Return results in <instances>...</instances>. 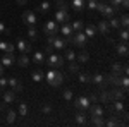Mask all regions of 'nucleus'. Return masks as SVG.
I'll use <instances>...</instances> for the list:
<instances>
[{
    "label": "nucleus",
    "instance_id": "obj_31",
    "mask_svg": "<svg viewBox=\"0 0 129 127\" xmlns=\"http://www.w3.org/2000/svg\"><path fill=\"white\" fill-rule=\"evenodd\" d=\"M109 24H110V28H114V29H119L120 28V22H119V17H110L109 19Z\"/></svg>",
    "mask_w": 129,
    "mask_h": 127
},
{
    "label": "nucleus",
    "instance_id": "obj_19",
    "mask_svg": "<svg viewBox=\"0 0 129 127\" xmlns=\"http://www.w3.org/2000/svg\"><path fill=\"white\" fill-rule=\"evenodd\" d=\"M31 79H33L35 82H41V81L45 79V72H43V70H40V69H36V70L31 74Z\"/></svg>",
    "mask_w": 129,
    "mask_h": 127
},
{
    "label": "nucleus",
    "instance_id": "obj_30",
    "mask_svg": "<svg viewBox=\"0 0 129 127\" xmlns=\"http://www.w3.org/2000/svg\"><path fill=\"white\" fill-rule=\"evenodd\" d=\"M55 5H57V10H67L69 7L67 0H55Z\"/></svg>",
    "mask_w": 129,
    "mask_h": 127
},
{
    "label": "nucleus",
    "instance_id": "obj_14",
    "mask_svg": "<svg viewBox=\"0 0 129 127\" xmlns=\"http://www.w3.org/2000/svg\"><path fill=\"white\" fill-rule=\"evenodd\" d=\"M115 12H119V7H114V5H110V4H109V5H105V9H103L102 14H103L107 19H110V17L115 16Z\"/></svg>",
    "mask_w": 129,
    "mask_h": 127
},
{
    "label": "nucleus",
    "instance_id": "obj_55",
    "mask_svg": "<svg viewBox=\"0 0 129 127\" xmlns=\"http://www.w3.org/2000/svg\"><path fill=\"white\" fill-rule=\"evenodd\" d=\"M16 4H17V5H26L28 0H16Z\"/></svg>",
    "mask_w": 129,
    "mask_h": 127
},
{
    "label": "nucleus",
    "instance_id": "obj_33",
    "mask_svg": "<svg viewBox=\"0 0 129 127\" xmlns=\"http://www.w3.org/2000/svg\"><path fill=\"white\" fill-rule=\"evenodd\" d=\"M119 86H120L122 89H124L126 93H127V86H129V79H127V76H124V74H122V77H120Z\"/></svg>",
    "mask_w": 129,
    "mask_h": 127
},
{
    "label": "nucleus",
    "instance_id": "obj_21",
    "mask_svg": "<svg viewBox=\"0 0 129 127\" xmlns=\"http://www.w3.org/2000/svg\"><path fill=\"white\" fill-rule=\"evenodd\" d=\"M83 33H84L86 36H89V38H93V36L96 34V28H95L93 24H88V26L83 28Z\"/></svg>",
    "mask_w": 129,
    "mask_h": 127
},
{
    "label": "nucleus",
    "instance_id": "obj_54",
    "mask_svg": "<svg viewBox=\"0 0 129 127\" xmlns=\"http://www.w3.org/2000/svg\"><path fill=\"white\" fill-rule=\"evenodd\" d=\"M47 53H53V47H52V45H47Z\"/></svg>",
    "mask_w": 129,
    "mask_h": 127
},
{
    "label": "nucleus",
    "instance_id": "obj_5",
    "mask_svg": "<svg viewBox=\"0 0 129 127\" xmlns=\"http://www.w3.org/2000/svg\"><path fill=\"white\" fill-rule=\"evenodd\" d=\"M109 93H110L112 101H115V100H124V98H126V91L120 88V86H112V89H110Z\"/></svg>",
    "mask_w": 129,
    "mask_h": 127
},
{
    "label": "nucleus",
    "instance_id": "obj_17",
    "mask_svg": "<svg viewBox=\"0 0 129 127\" xmlns=\"http://www.w3.org/2000/svg\"><path fill=\"white\" fill-rule=\"evenodd\" d=\"M98 101H102V103H105V105L112 101V98H110V93H109V91H107L105 88L102 89V93L98 95Z\"/></svg>",
    "mask_w": 129,
    "mask_h": 127
},
{
    "label": "nucleus",
    "instance_id": "obj_50",
    "mask_svg": "<svg viewBox=\"0 0 129 127\" xmlns=\"http://www.w3.org/2000/svg\"><path fill=\"white\" fill-rule=\"evenodd\" d=\"M109 4H110V5H114V7H119L120 0H109ZM119 9H120V7H119Z\"/></svg>",
    "mask_w": 129,
    "mask_h": 127
},
{
    "label": "nucleus",
    "instance_id": "obj_29",
    "mask_svg": "<svg viewBox=\"0 0 129 127\" xmlns=\"http://www.w3.org/2000/svg\"><path fill=\"white\" fill-rule=\"evenodd\" d=\"M91 124L96 127H102L105 125V120H103V115H100V117H91Z\"/></svg>",
    "mask_w": 129,
    "mask_h": 127
},
{
    "label": "nucleus",
    "instance_id": "obj_53",
    "mask_svg": "<svg viewBox=\"0 0 129 127\" xmlns=\"http://www.w3.org/2000/svg\"><path fill=\"white\" fill-rule=\"evenodd\" d=\"M88 100H89V101H98V96H96V95H89Z\"/></svg>",
    "mask_w": 129,
    "mask_h": 127
},
{
    "label": "nucleus",
    "instance_id": "obj_44",
    "mask_svg": "<svg viewBox=\"0 0 129 127\" xmlns=\"http://www.w3.org/2000/svg\"><path fill=\"white\" fill-rule=\"evenodd\" d=\"M0 33H2V34H9V33H10V29H9V28H5V24H4L2 21H0Z\"/></svg>",
    "mask_w": 129,
    "mask_h": 127
},
{
    "label": "nucleus",
    "instance_id": "obj_46",
    "mask_svg": "<svg viewBox=\"0 0 129 127\" xmlns=\"http://www.w3.org/2000/svg\"><path fill=\"white\" fill-rule=\"evenodd\" d=\"M12 89H14V93H21V91L24 89V86H22V82H17V84H16Z\"/></svg>",
    "mask_w": 129,
    "mask_h": 127
},
{
    "label": "nucleus",
    "instance_id": "obj_7",
    "mask_svg": "<svg viewBox=\"0 0 129 127\" xmlns=\"http://www.w3.org/2000/svg\"><path fill=\"white\" fill-rule=\"evenodd\" d=\"M91 82L93 84H96L100 89H103V88H109V84L103 81V74H100V72H95L93 76H91Z\"/></svg>",
    "mask_w": 129,
    "mask_h": 127
},
{
    "label": "nucleus",
    "instance_id": "obj_48",
    "mask_svg": "<svg viewBox=\"0 0 129 127\" xmlns=\"http://www.w3.org/2000/svg\"><path fill=\"white\" fill-rule=\"evenodd\" d=\"M119 7H120V9H124V10H127L129 9V0H120Z\"/></svg>",
    "mask_w": 129,
    "mask_h": 127
},
{
    "label": "nucleus",
    "instance_id": "obj_6",
    "mask_svg": "<svg viewBox=\"0 0 129 127\" xmlns=\"http://www.w3.org/2000/svg\"><path fill=\"white\" fill-rule=\"evenodd\" d=\"M91 105V101L88 100V96H78L74 101V107L78 110H88V107Z\"/></svg>",
    "mask_w": 129,
    "mask_h": 127
},
{
    "label": "nucleus",
    "instance_id": "obj_43",
    "mask_svg": "<svg viewBox=\"0 0 129 127\" xmlns=\"http://www.w3.org/2000/svg\"><path fill=\"white\" fill-rule=\"evenodd\" d=\"M64 100H67V101H69V100H72V91H71L69 88L64 89Z\"/></svg>",
    "mask_w": 129,
    "mask_h": 127
},
{
    "label": "nucleus",
    "instance_id": "obj_1",
    "mask_svg": "<svg viewBox=\"0 0 129 127\" xmlns=\"http://www.w3.org/2000/svg\"><path fill=\"white\" fill-rule=\"evenodd\" d=\"M45 77L48 81V84L53 86V88H59L60 84L64 82V74L59 72V70H48V72L45 74Z\"/></svg>",
    "mask_w": 129,
    "mask_h": 127
},
{
    "label": "nucleus",
    "instance_id": "obj_15",
    "mask_svg": "<svg viewBox=\"0 0 129 127\" xmlns=\"http://www.w3.org/2000/svg\"><path fill=\"white\" fill-rule=\"evenodd\" d=\"M14 62H16L14 53H5V55L2 57V62H0V64H2L4 67H9V65H12V64H14Z\"/></svg>",
    "mask_w": 129,
    "mask_h": 127
},
{
    "label": "nucleus",
    "instance_id": "obj_37",
    "mask_svg": "<svg viewBox=\"0 0 129 127\" xmlns=\"http://www.w3.org/2000/svg\"><path fill=\"white\" fill-rule=\"evenodd\" d=\"M5 115H7V122H9V124H14V120H16V115H17V113H16L14 110H9Z\"/></svg>",
    "mask_w": 129,
    "mask_h": 127
},
{
    "label": "nucleus",
    "instance_id": "obj_8",
    "mask_svg": "<svg viewBox=\"0 0 129 127\" xmlns=\"http://www.w3.org/2000/svg\"><path fill=\"white\" fill-rule=\"evenodd\" d=\"M43 33H47V34H57V33H59V26H57V22H55V21H48V22H45V26H43Z\"/></svg>",
    "mask_w": 129,
    "mask_h": 127
},
{
    "label": "nucleus",
    "instance_id": "obj_16",
    "mask_svg": "<svg viewBox=\"0 0 129 127\" xmlns=\"http://www.w3.org/2000/svg\"><path fill=\"white\" fill-rule=\"evenodd\" d=\"M52 47L57 50H64L66 47H67V43H66V39H62L60 36H55V39H53V43H52Z\"/></svg>",
    "mask_w": 129,
    "mask_h": 127
},
{
    "label": "nucleus",
    "instance_id": "obj_2",
    "mask_svg": "<svg viewBox=\"0 0 129 127\" xmlns=\"http://www.w3.org/2000/svg\"><path fill=\"white\" fill-rule=\"evenodd\" d=\"M48 64V67H53V69H59L64 65V55H55V53H50L48 59L45 60Z\"/></svg>",
    "mask_w": 129,
    "mask_h": 127
},
{
    "label": "nucleus",
    "instance_id": "obj_12",
    "mask_svg": "<svg viewBox=\"0 0 129 127\" xmlns=\"http://www.w3.org/2000/svg\"><path fill=\"white\" fill-rule=\"evenodd\" d=\"M89 115L91 117H100V115H103L105 112H103V108H102V105H98V103H95V105H89Z\"/></svg>",
    "mask_w": 129,
    "mask_h": 127
},
{
    "label": "nucleus",
    "instance_id": "obj_27",
    "mask_svg": "<svg viewBox=\"0 0 129 127\" xmlns=\"http://www.w3.org/2000/svg\"><path fill=\"white\" fill-rule=\"evenodd\" d=\"M78 77H79V81L81 82H84V84H86V82H91V74H88V72H78Z\"/></svg>",
    "mask_w": 129,
    "mask_h": 127
},
{
    "label": "nucleus",
    "instance_id": "obj_34",
    "mask_svg": "<svg viewBox=\"0 0 129 127\" xmlns=\"http://www.w3.org/2000/svg\"><path fill=\"white\" fill-rule=\"evenodd\" d=\"M33 62H36V64H43V62H45L43 53H41V52H35V55H33Z\"/></svg>",
    "mask_w": 129,
    "mask_h": 127
},
{
    "label": "nucleus",
    "instance_id": "obj_11",
    "mask_svg": "<svg viewBox=\"0 0 129 127\" xmlns=\"http://www.w3.org/2000/svg\"><path fill=\"white\" fill-rule=\"evenodd\" d=\"M96 29H98L100 33L103 34V36H107V34H109V33H110V29H112V28H110L109 21L102 19V21H100V22H98V26H96Z\"/></svg>",
    "mask_w": 129,
    "mask_h": 127
},
{
    "label": "nucleus",
    "instance_id": "obj_9",
    "mask_svg": "<svg viewBox=\"0 0 129 127\" xmlns=\"http://www.w3.org/2000/svg\"><path fill=\"white\" fill-rule=\"evenodd\" d=\"M69 19H71V16L67 14V10H57V12H55V19L53 21L64 24V22H69Z\"/></svg>",
    "mask_w": 129,
    "mask_h": 127
},
{
    "label": "nucleus",
    "instance_id": "obj_25",
    "mask_svg": "<svg viewBox=\"0 0 129 127\" xmlns=\"http://www.w3.org/2000/svg\"><path fill=\"white\" fill-rule=\"evenodd\" d=\"M4 101L5 103H14L16 101V93L14 91H5L4 93Z\"/></svg>",
    "mask_w": 129,
    "mask_h": 127
},
{
    "label": "nucleus",
    "instance_id": "obj_40",
    "mask_svg": "<svg viewBox=\"0 0 129 127\" xmlns=\"http://www.w3.org/2000/svg\"><path fill=\"white\" fill-rule=\"evenodd\" d=\"M119 36H120V39H122V41H127V38H129L127 28H122V29H120V33H119Z\"/></svg>",
    "mask_w": 129,
    "mask_h": 127
},
{
    "label": "nucleus",
    "instance_id": "obj_38",
    "mask_svg": "<svg viewBox=\"0 0 129 127\" xmlns=\"http://www.w3.org/2000/svg\"><path fill=\"white\" fill-rule=\"evenodd\" d=\"M28 36H29V39H33V41L38 38V33H36V29H35L33 26H29V29H28Z\"/></svg>",
    "mask_w": 129,
    "mask_h": 127
},
{
    "label": "nucleus",
    "instance_id": "obj_47",
    "mask_svg": "<svg viewBox=\"0 0 129 127\" xmlns=\"http://www.w3.org/2000/svg\"><path fill=\"white\" fill-rule=\"evenodd\" d=\"M88 9L89 10H95V9H96V0H88Z\"/></svg>",
    "mask_w": 129,
    "mask_h": 127
},
{
    "label": "nucleus",
    "instance_id": "obj_20",
    "mask_svg": "<svg viewBox=\"0 0 129 127\" xmlns=\"http://www.w3.org/2000/svg\"><path fill=\"white\" fill-rule=\"evenodd\" d=\"M76 122H78L79 125H86V124H88V115L84 113V110H81L79 113L76 115Z\"/></svg>",
    "mask_w": 129,
    "mask_h": 127
},
{
    "label": "nucleus",
    "instance_id": "obj_22",
    "mask_svg": "<svg viewBox=\"0 0 129 127\" xmlns=\"http://www.w3.org/2000/svg\"><path fill=\"white\" fill-rule=\"evenodd\" d=\"M72 9L76 10V12H83L84 10V0H72Z\"/></svg>",
    "mask_w": 129,
    "mask_h": 127
},
{
    "label": "nucleus",
    "instance_id": "obj_35",
    "mask_svg": "<svg viewBox=\"0 0 129 127\" xmlns=\"http://www.w3.org/2000/svg\"><path fill=\"white\" fill-rule=\"evenodd\" d=\"M119 22H120V28H127L129 26V17H127V14H122L119 17Z\"/></svg>",
    "mask_w": 129,
    "mask_h": 127
},
{
    "label": "nucleus",
    "instance_id": "obj_52",
    "mask_svg": "<svg viewBox=\"0 0 129 127\" xmlns=\"http://www.w3.org/2000/svg\"><path fill=\"white\" fill-rule=\"evenodd\" d=\"M122 74H124V76H127V74H129V67H127V65H122Z\"/></svg>",
    "mask_w": 129,
    "mask_h": 127
},
{
    "label": "nucleus",
    "instance_id": "obj_28",
    "mask_svg": "<svg viewBox=\"0 0 129 127\" xmlns=\"http://www.w3.org/2000/svg\"><path fill=\"white\" fill-rule=\"evenodd\" d=\"M36 10H38L40 14H47V12L50 10V2H41L40 5L36 7Z\"/></svg>",
    "mask_w": 129,
    "mask_h": 127
},
{
    "label": "nucleus",
    "instance_id": "obj_36",
    "mask_svg": "<svg viewBox=\"0 0 129 127\" xmlns=\"http://www.w3.org/2000/svg\"><path fill=\"white\" fill-rule=\"evenodd\" d=\"M66 60H69V62H72V60H76V52L74 50H66Z\"/></svg>",
    "mask_w": 129,
    "mask_h": 127
},
{
    "label": "nucleus",
    "instance_id": "obj_56",
    "mask_svg": "<svg viewBox=\"0 0 129 127\" xmlns=\"http://www.w3.org/2000/svg\"><path fill=\"white\" fill-rule=\"evenodd\" d=\"M5 105H7L5 101H4V103H0V112H5Z\"/></svg>",
    "mask_w": 129,
    "mask_h": 127
},
{
    "label": "nucleus",
    "instance_id": "obj_49",
    "mask_svg": "<svg viewBox=\"0 0 129 127\" xmlns=\"http://www.w3.org/2000/svg\"><path fill=\"white\" fill-rule=\"evenodd\" d=\"M5 86H7V79H5V77H2V76H0V91H2V89L5 88Z\"/></svg>",
    "mask_w": 129,
    "mask_h": 127
},
{
    "label": "nucleus",
    "instance_id": "obj_42",
    "mask_svg": "<svg viewBox=\"0 0 129 127\" xmlns=\"http://www.w3.org/2000/svg\"><path fill=\"white\" fill-rule=\"evenodd\" d=\"M112 72H119V74H122V65H120L119 62L112 64Z\"/></svg>",
    "mask_w": 129,
    "mask_h": 127
},
{
    "label": "nucleus",
    "instance_id": "obj_39",
    "mask_svg": "<svg viewBox=\"0 0 129 127\" xmlns=\"http://www.w3.org/2000/svg\"><path fill=\"white\" fill-rule=\"evenodd\" d=\"M69 72H72V74H78V72H79V65H78L74 60L69 64Z\"/></svg>",
    "mask_w": 129,
    "mask_h": 127
},
{
    "label": "nucleus",
    "instance_id": "obj_32",
    "mask_svg": "<svg viewBox=\"0 0 129 127\" xmlns=\"http://www.w3.org/2000/svg\"><path fill=\"white\" fill-rule=\"evenodd\" d=\"M71 28H72V31H83V28H84V24H83V21H74L72 24H71Z\"/></svg>",
    "mask_w": 129,
    "mask_h": 127
},
{
    "label": "nucleus",
    "instance_id": "obj_45",
    "mask_svg": "<svg viewBox=\"0 0 129 127\" xmlns=\"http://www.w3.org/2000/svg\"><path fill=\"white\" fill-rule=\"evenodd\" d=\"M17 82H19V81H17L16 77H10V79H7V86H10V88H14V86H16Z\"/></svg>",
    "mask_w": 129,
    "mask_h": 127
},
{
    "label": "nucleus",
    "instance_id": "obj_41",
    "mask_svg": "<svg viewBox=\"0 0 129 127\" xmlns=\"http://www.w3.org/2000/svg\"><path fill=\"white\" fill-rule=\"evenodd\" d=\"M19 115H21V117L28 115V105H26V103H21V105H19Z\"/></svg>",
    "mask_w": 129,
    "mask_h": 127
},
{
    "label": "nucleus",
    "instance_id": "obj_23",
    "mask_svg": "<svg viewBox=\"0 0 129 127\" xmlns=\"http://www.w3.org/2000/svg\"><path fill=\"white\" fill-rule=\"evenodd\" d=\"M60 33L67 38V36H72V28H71V24L69 22H64L62 24V28H60Z\"/></svg>",
    "mask_w": 129,
    "mask_h": 127
},
{
    "label": "nucleus",
    "instance_id": "obj_10",
    "mask_svg": "<svg viewBox=\"0 0 129 127\" xmlns=\"http://www.w3.org/2000/svg\"><path fill=\"white\" fill-rule=\"evenodd\" d=\"M17 48L21 50V53H29L31 50H33V47H31V43H28V41H24L22 38L17 39V45H16Z\"/></svg>",
    "mask_w": 129,
    "mask_h": 127
},
{
    "label": "nucleus",
    "instance_id": "obj_18",
    "mask_svg": "<svg viewBox=\"0 0 129 127\" xmlns=\"http://www.w3.org/2000/svg\"><path fill=\"white\" fill-rule=\"evenodd\" d=\"M16 62H17V65H19V67H28L31 60L28 59V55H26V53H21V57H19V59H16Z\"/></svg>",
    "mask_w": 129,
    "mask_h": 127
},
{
    "label": "nucleus",
    "instance_id": "obj_24",
    "mask_svg": "<svg viewBox=\"0 0 129 127\" xmlns=\"http://www.w3.org/2000/svg\"><path fill=\"white\" fill-rule=\"evenodd\" d=\"M14 45H10V43H7V41H0V50H4L5 53H14Z\"/></svg>",
    "mask_w": 129,
    "mask_h": 127
},
{
    "label": "nucleus",
    "instance_id": "obj_13",
    "mask_svg": "<svg viewBox=\"0 0 129 127\" xmlns=\"http://www.w3.org/2000/svg\"><path fill=\"white\" fill-rule=\"evenodd\" d=\"M115 52L119 53L120 57H127V53H129L127 41H120V43H117V47H115Z\"/></svg>",
    "mask_w": 129,
    "mask_h": 127
},
{
    "label": "nucleus",
    "instance_id": "obj_26",
    "mask_svg": "<svg viewBox=\"0 0 129 127\" xmlns=\"http://www.w3.org/2000/svg\"><path fill=\"white\" fill-rule=\"evenodd\" d=\"M78 60H79L81 64H84V62H88V60H89V53H88V52H86L84 48H83V50L79 52V53H78Z\"/></svg>",
    "mask_w": 129,
    "mask_h": 127
},
{
    "label": "nucleus",
    "instance_id": "obj_4",
    "mask_svg": "<svg viewBox=\"0 0 129 127\" xmlns=\"http://www.w3.org/2000/svg\"><path fill=\"white\" fill-rule=\"evenodd\" d=\"M86 34L83 33V31H76V34L72 36V43L76 45V47H79V48H84L86 47Z\"/></svg>",
    "mask_w": 129,
    "mask_h": 127
},
{
    "label": "nucleus",
    "instance_id": "obj_57",
    "mask_svg": "<svg viewBox=\"0 0 129 127\" xmlns=\"http://www.w3.org/2000/svg\"><path fill=\"white\" fill-rule=\"evenodd\" d=\"M2 74H4V65L0 64V76H2Z\"/></svg>",
    "mask_w": 129,
    "mask_h": 127
},
{
    "label": "nucleus",
    "instance_id": "obj_51",
    "mask_svg": "<svg viewBox=\"0 0 129 127\" xmlns=\"http://www.w3.org/2000/svg\"><path fill=\"white\" fill-rule=\"evenodd\" d=\"M41 110H43V113H50V112H52V107H50V105H43Z\"/></svg>",
    "mask_w": 129,
    "mask_h": 127
},
{
    "label": "nucleus",
    "instance_id": "obj_3",
    "mask_svg": "<svg viewBox=\"0 0 129 127\" xmlns=\"http://www.w3.org/2000/svg\"><path fill=\"white\" fill-rule=\"evenodd\" d=\"M21 19H22V24H26V26H35L36 24V14L33 10H24Z\"/></svg>",
    "mask_w": 129,
    "mask_h": 127
}]
</instances>
